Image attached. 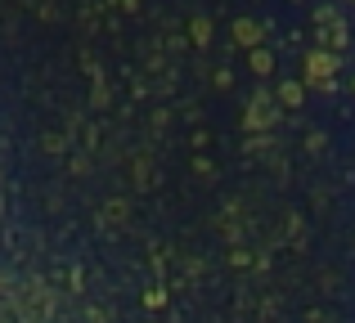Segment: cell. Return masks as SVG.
Masks as SVG:
<instances>
[{
    "label": "cell",
    "mask_w": 355,
    "mask_h": 323,
    "mask_svg": "<svg viewBox=\"0 0 355 323\" xmlns=\"http://www.w3.org/2000/svg\"><path fill=\"white\" fill-rule=\"evenodd\" d=\"M333 72H338V59L333 54H324V50H315L311 59H306V77H315V81H329Z\"/></svg>",
    "instance_id": "6da1fadb"
},
{
    "label": "cell",
    "mask_w": 355,
    "mask_h": 323,
    "mask_svg": "<svg viewBox=\"0 0 355 323\" xmlns=\"http://www.w3.org/2000/svg\"><path fill=\"white\" fill-rule=\"evenodd\" d=\"M234 32H239V41H243V45H257V27H252V23H239Z\"/></svg>",
    "instance_id": "7a4b0ae2"
},
{
    "label": "cell",
    "mask_w": 355,
    "mask_h": 323,
    "mask_svg": "<svg viewBox=\"0 0 355 323\" xmlns=\"http://www.w3.org/2000/svg\"><path fill=\"white\" fill-rule=\"evenodd\" d=\"M284 104H302V86H284Z\"/></svg>",
    "instance_id": "3957f363"
},
{
    "label": "cell",
    "mask_w": 355,
    "mask_h": 323,
    "mask_svg": "<svg viewBox=\"0 0 355 323\" xmlns=\"http://www.w3.org/2000/svg\"><path fill=\"white\" fill-rule=\"evenodd\" d=\"M252 63H257V72H266V68H270V54L257 50V54H252Z\"/></svg>",
    "instance_id": "277c9868"
}]
</instances>
